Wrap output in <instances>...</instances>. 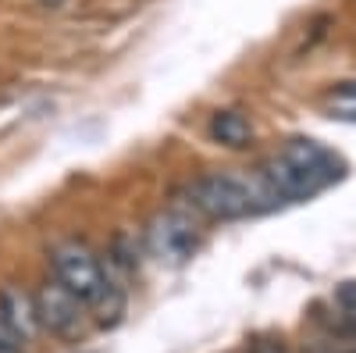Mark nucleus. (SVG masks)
Returning <instances> with one entry per match:
<instances>
[{
	"label": "nucleus",
	"mask_w": 356,
	"mask_h": 353,
	"mask_svg": "<svg viewBox=\"0 0 356 353\" xmlns=\"http://www.w3.org/2000/svg\"><path fill=\"white\" fill-rule=\"evenodd\" d=\"M260 353H282V350H260Z\"/></svg>",
	"instance_id": "nucleus-14"
},
{
	"label": "nucleus",
	"mask_w": 356,
	"mask_h": 353,
	"mask_svg": "<svg viewBox=\"0 0 356 353\" xmlns=\"http://www.w3.org/2000/svg\"><path fill=\"white\" fill-rule=\"evenodd\" d=\"M332 304H335L339 332H342L346 339H353V343H356V282H342V285L335 289Z\"/></svg>",
	"instance_id": "nucleus-8"
},
{
	"label": "nucleus",
	"mask_w": 356,
	"mask_h": 353,
	"mask_svg": "<svg viewBox=\"0 0 356 353\" xmlns=\"http://www.w3.org/2000/svg\"><path fill=\"white\" fill-rule=\"evenodd\" d=\"M40 4H47V8H61L65 0H40Z\"/></svg>",
	"instance_id": "nucleus-13"
},
{
	"label": "nucleus",
	"mask_w": 356,
	"mask_h": 353,
	"mask_svg": "<svg viewBox=\"0 0 356 353\" xmlns=\"http://www.w3.org/2000/svg\"><path fill=\"white\" fill-rule=\"evenodd\" d=\"M211 139L228 146V150H243L253 143V122L239 111H218L211 118Z\"/></svg>",
	"instance_id": "nucleus-7"
},
{
	"label": "nucleus",
	"mask_w": 356,
	"mask_h": 353,
	"mask_svg": "<svg viewBox=\"0 0 356 353\" xmlns=\"http://www.w3.org/2000/svg\"><path fill=\"white\" fill-rule=\"evenodd\" d=\"M146 243H150V253L157 260L182 264L200 246V225L186 211H164L150 221V228H146Z\"/></svg>",
	"instance_id": "nucleus-4"
},
{
	"label": "nucleus",
	"mask_w": 356,
	"mask_h": 353,
	"mask_svg": "<svg viewBox=\"0 0 356 353\" xmlns=\"http://www.w3.org/2000/svg\"><path fill=\"white\" fill-rule=\"evenodd\" d=\"M0 314H4V321L25 339V346L40 339L43 321H40V307H36V292L8 282L4 289H0Z\"/></svg>",
	"instance_id": "nucleus-5"
},
{
	"label": "nucleus",
	"mask_w": 356,
	"mask_h": 353,
	"mask_svg": "<svg viewBox=\"0 0 356 353\" xmlns=\"http://www.w3.org/2000/svg\"><path fill=\"white\" fill-rule=\"evenodd\" d=\"M332 118H339V122H356V111H335Z\"/></svg>",
	"instance_id": "nucleus-12"
},
{
	"label": "nucleus",
	"mask_w": 356,
	"mask_h": 353,
	"mask_svg": "<svg viewBox=\"0 0 356 353\" xmlns=\"http://www.w3.org/2000/svg\"><path fill=\"white\" fill-rule=\"evenodd\" d=\"M93 311V317H97V325H118V321H122V314H125V289L118 285L114 279H111V285L100 292V300L89 307Z\"/></svg>",
	"instance_id": "nucleus-9"
},
{
	"label": "nucleus",
	"mask_w": 356,
	"mask_h": 353,
	"mask_svg": "<svg viewBox=\"0 0 356 353\" xmlns=\"http://www.w3.org/2000/svg\"><path fill=\"white\" fill-rule=\"evenodd\" d=\"M282 154L292 164H300L303 171H310L321 186H332V182H339L342 175H346V164L328 150V146H321L317 139H289L282 146Z\"/></svg>",
	"instance_id": "nucleus-6"
},
{
	"label": "nucleus",
	"mask_w": 356,
	"mask_h": 353,
	"mask_svg": "<svg viewBox=\"0 0 356 353\" xmlns=\"http://www.w3.org/2000/svg\"><path fill=\"white\" fill-rule=\"evenodd\" d=\"M36 307H40L43 332L65 339V343H75V339L86 336V304L57 275L47 279V282H40Z\"/></svg>",
	"instance_id": "nucleus-3"
},
{
	"label": "nucleus",
	"mask_w": 356,
	"mask_h": 353,
	"mask_svg": "<svg viewBox=\"0 0 356 353\" xmlns=\"http://www.w3.org/2000/svg\"><path fill=\"white\" fill-rule=\"evenodd\" d=\"M186 203L211 221H239L282 203L264 175H203L186 189Z\"/></svg>",
	"instance_id": "nucleus-1"
},
{
	"label": "nucleus",
	"mask_w": 356,
	"mask_h": 353,
	"mask_svg": "<svg viewBox=\"0 0 356 353\" xmlns=\"http://www.w3.org/2000/svg\"><path fill=\"white\" fill-rule=\"evenodd\" d=\"M0 353H25V339L4 321V314H0Z\"/></svg>",
	"instance_id": "nucleus-10"
},
{
	"label": "nucleus",
	"mask_w": 356,
	"mask_h": 353,
	"mask_svg": "<svg viewBox=\"0 0 356 353\" xmlns=\"http://www.w3.org/2000/svg\"><path fill=\"white\" fill-rule=\"evenodd\" d=\"M50 264H54V275L61 279L86 307H93V304L100 300V292L111 285L100 257L89 250L86 243H79V240L57 243V246L50 250Z\"/></svg>",
	"instance_id": "nucleus-2"
},
{
	"label": "nucleus",
	"mask_w": 356,
	"mask_h": 353,
	"mask_svg": "<svg viewBox=\"0 0 356 353\" xmlns=\"http://www.w3.org/2000/svg\"><path fill=\"white\" fill-rule=\"evenodd\" d=\"M335 97L339 100H356V82H339L335 86Z\"/></svg>",
	"instance_id": "nucleus-11"
}]
</instances>
